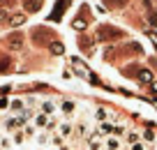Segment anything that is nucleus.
Masks as SVG:
<instances>
[{
	"label": "nucleus",
	"instance_id": "a878e982",
	"mask_svg": "<svg viewBox=\"0 0 157 150\" xmlns=\"http://www.w3.org/2000/svg\"><path fill=\"white\" fill-rule=\"evenodd\" d=\"M23 134H25V139H35V136H37V127H35V125H25Z\"/></svg>",
	"mask_w": 157,
	"mask_h": 150
},
{
	"label": "nucleus",
	"instance_id": "20e7f679",
	"mask_svg": "<svg viewBox=\"0 0 157 150\" xmlns=\"http://www.w3.org/2000/svg\"><path fill=\"white\" fill-rule=\"evenodd\" d=\"M69 5H72V0H58V2H56V10L51 12V16H49V21H60L63 19V12L67 10Z\"/></svg>",
	"mask_w": 157,
	"mask_h": 150
},
{
	"label": "nucleus",
	"instance_id": "7c9ffc66",
	"mask_svg": "<svg viewBox=\"0 0 157 150\" xmlns=\"http://www.w3.org/2000/svg\"><path fill=\"white\" fill-rule=\"evenodd\" d=\"M129 150H148V145L143 143V141H139V143H134V145H129Z\"/></svg>",
	"mask_w": 157,
	"mask_h": 150
},
{
	"label": "nucleus",
	"instance_id": "9d476101",
	"mask_svg": "<svg viewBox=\"0 0 157 150\" xmlns=\"http://www.w3.org/2000/svg\"><path fill=\"white\" fill-rule=\"evenodd\" d=\"M25 109H28V106H25V99H21V97H14V99L10 102V111L14 113V116H16V113H23Z\"/></svg>",
	"mask_w": 157,
	"mask_h": 150
},
{
	"label": "nucleus",
	"instance_id": "6ab92c4d",
	"mask_svg": "<svg viewBox=\"0 0 157 150\" xmlns=\"http://www.w3.org/2000/svg\"><path fill=\"white\" fill-rule=\"evenodd\" d=\"M35 141H37L39 145H49L51 143V134H49V132H39V134L35 136Z\"/></svg>",
	"mask_w": 157,
	"mask_h": 150
},
{
	"label": "nucleus",
	"instance_id": "bb28decb",
	"mask_svg": "<svg viewBox=\"0 0 157 150\" xmlns=\"http://www.w3.org/2000/svg\"><path fill=\"white\" fill-rule=\"evenodd\" d=\"M49 46H51V53H56V56H60V53L65 51V46H63L60 42H51Z\"/></svg>",
	"mask_w": 157,
	"mask_h": 150
},
{
	"label": "nucleus",
	"instance_id": "c9c22d12",
	"mask_svg": "<svg viewBox=\"0 0 157 150\" xmlns=\"http://www.w3.org/2000/svg\"><path fill=\"white\" fill-rule=\"evenodd\" d=\"M155 150H157V143H155Z\"/></svg>",
	"mask_w": 157,
	"mask_h": 150
},
{
	"label": "nucleus",
	"instance_id": "473e14b6",
	"mask_svg": "<svg viewBox=\"0 0 157 150\" xmlns=\"http://www.w3.org/2000/svg\"><path fill=\"white\" fill-rule=\"evenodd\" d=\"M5 19H7V12H5V10H0V23H2Z\"/></svg>",
	"mask_w": 157,
	"mask_h": 150
},
{
	"label": "nucleus",
	"instance_id": "6e6552de",
	"mask_svg": "<svg viewBox=\"0 0 157 150\" xmlns=\"http://www.w3.org/2000/svg\"><path fill=\"white\" fill-rule=\"evenodd\" d=\"M104 150H123V139L106 136V139H104Z\"/></svg>",
	"mask_w": 157,
	"mask_h": 150
},
{
	"label": "nucleus",
	"instance_id": "423d86ee",
	"mask_svg": "<svg viewBox=\"0 0 157 150\" xmlns=\"http://www.w3.org/2000/svg\"><path fill=\"white\" fill-rule=\"evenodd\" d=\"M39 111L46 113V116H56V111H58V104H56L53 99H42V102H39Z\"/></svg>",
	"mask_w": 157,
	"mask_h": 150
},
{
	"label": "nucleus",
	"instance_id": "39448f33",
	"mask_svg": "<svg viewBox=\"0 0 157 150\" xmlns=\"http://www.w3.org/2000/svg\"><path fill=\"white\" fill-rule=\"evenodd\" d=\"M86 141H88V143H86V150H104V139L95 134V129H93V134H90Z\"/></svg>",
	"mask_w": 157,
	"mask_h": 150
},
{
	"label": "nucleus",
	"instance_id": "393cba45",
	"mask_svg": "<svg viewBox=\"0 0 157 150\" xmlns=\"http://www.w3.org/2000/svg\"><path fill=\"white\" fill-rule=\"evenodd\" d=\"M7 46L19 48L21 46V35H12V37H7Z\"/></svg>",
	"mask_w": 157,
	"mask_h": 150
},
{
	"label": "nucleus",
	"instance_id": "0eeeda50",
	"mask_svg": "<svg viewBox=\"0 0 157 150\" xmlns=\"http://www.w3.org/2000/svg\"><path fill=\"white\" fill-rule=\"evenodd\" d=\"M56 132H58L63 139H69V136L74 134V125H72V120H63V122L58 125V129H56Z\"/></svg>",
	"mask_w": 157,
	"mask_h": 150
},
{
	"label": "nucleus",
	"instance_id": "e433bc0d",
	"mask_svg": "<svg viewBox=\"0 0 157 150\" xmlns=\"http://www.w3.org/2000/svg\"><path fill=\"white\" fill-rule=\"evenodd\" d=\"M12 150H16V148H12Z\"/></svg>",
	"mask_w": 157,
	"mask_h": 150
},
{
	"label": "nucleus",
	"instance_id": "c756f323",
	"mask_svg": "<svg viewBox=\"0 0 157 150\" xmlns=\"http://www.w3.org/2000/svg\"><path fill=\"white\" fill-rule=\"evenodd\" d=\"M72 25H74V30H83V28H86V21H83V19H76Z\"/></svg>",
	"mask_w": 157,
	"mask_h": 150
},
{
	"label": "nucleus",
	"instance_id": "a211bd4d",
	"mask_svg": "<svg viewBox=\"0 0 157 150\" xmlns=\"http://www.w3.org/2000/svg\"><path fill=\"white\" fill-rule=\"evenodd\" d=\"M74 134L76 136H86V139H88V125H86V122H78V125H74Z\"/></svg>",
	"mask_w": 157,
	"mask_h": 150
},
{
	"label": "nucleus",
	"instance_id": "7ed1b4c3",
	"mask_svg": "<svg viewBox=\"0 0 157 150\" xmlns=\"http://www.w3.org/2000/svg\"><path fill=\"white\" fill-rule=\"evenodd\" d=\"M33 39H35V44H51L53 35H51L46 28H35L33 30Z\"/></svg>",
	"mask_w": 157,
	"mask_h": 150
},
{
	"label": "nucleus",
	"instance_id": "b1692460",
	"mask_svg": "<svg viewBox=\"0 0 157 150\" xmlns=\"http://www.w3.org/2000/svg\"><path fill=\"white\" fill-rule=\"evenodd\" d=\"M104 5L118 10V7H125V5H127V0H104Z\"/></svg>",
	"mask_w": 157,
	"mask_h": 150
},
{
	"label": "nucleus",
	"instance_id": "c85d7f7f",
	"mask_svg": "<svg viewBox=\"0 0 157 150\" xmlns=\"http://www.w3.org/2000/svg\"><path fill=\"white\" fill-rule=\"evenodd\" d=\"M10 97H0V111H7V109H10Z\"/></svg>",
	"mask_w": 157,
	"mask_h": 150
},
{
	"label": "nucleus",
	"instance_id": "4468645a",
	"mask_svg": "<svg viewBox=\"0 0 157 150\" xmlns=\"http://www.w3.org/2000/svg\"><path fill=\"white\" fill-rule=\"evenodd\" d=\"M109 118H111V113H109L104 106H97V109H95V120H97V122H104V120H109Z\"/></svg>",
	"mask_w": 157,
	"mask_h": 150
},
{
	"label": "nucleus",
	"instance_id": "dca6fc26",
	"mask_svg": "<svg viewBox=\"0 0 157 150\" xmlns=\"http://www.w3.org/2000/svg\"><path fill=\"white\" fill-rule=\"evenodd\" d=\"M72 65H74V69H76V72L81 74V76H86V79L90 76V72L83 67V65H81V60H78V58H72Z\"/></svg>",
	"mask_w": 157,
	"mask_h": 150
},
{
	"label": "nucleus",
	"instance_id": "72a5a7b5",
	"mask_svg": "<svg viewBox=\"0 0 157 150\" xmlns=\"http://www.w3.org/2000/svg\"><path fill=\"white\" fill-rule=\"evenodd\" d=\"M150 37H152V42H155V46H157V33H150Z\"/></svg>",
	"mask_w": 157,
	"mask_h": 150
},
{
	"label": "nucleus",
	"instance_id": "f03ea898",
	"mask_svg": "<svg viewBox=\"0 0 157 150\" xmlns=\"http://www.w3.org/2000/svg\"><path fill=\"white\" fill-rule=\"evenodd\" d=\"M58 109H60V113H63L65 118H69V120H72L74 113H76V102H74V99H60Z\"/></svg>",
	"mask_w": 157,
	"mask_h": 150
},
{
	"label": "nucleus",
	"instance_id": "aec40b11",
	"mask_svg": "<svg viewBox=\"0 0 157 150\" xmlns=\"http://www.w3.org/2000/svg\"><path fill=\"white\" fill-rule=\"evenodd\" d=\"M12 148H14V141H12L10 134H5L0 139V150H12Z\"/></svg>",
	"mask_w": 157,
	"mask_h": 150
},
{
	"label": "nucleus",
	"instance_id": "ddd939ff",
	"mask_svg": "<svg viewBox=\"0 0 157 150\" xmlns=\"http://www.w3.org/2000/svg\"><path fill=\"white\" fill-rule=\"evenodd\" d=\"M141 141H143L146 145H148V143H157V134L150 129V127H148V129H143V132H141Z\"/></svg>",
	"mask_w": 157,
	"mask_h": 150
},
{
	"label": "nucleus",
	"instance_id": "412c9836",
	"mask_svg": "<svg viewBox=\"0 0 157 150\" xmlns=\"http://www.w3.org/2000/svg\"><path fill=\"white\" fill-rule=\"evenodd\" d=\"M139 81L141 83H152V74H150V69H139Z\"/></svg>",
	"mask_w": 157,
	"mask_h": 150
},
{
	"label": "nucleus",
	"instance_id": "f3484780",
	"mask_svg": "<svg viewBox=\"0 0 157 150\" xmlns=\"http://www.w3.org/2000/svg\"><path fill=\"white\" fill-rule=\"evenodd\" d=\"M125 141H127L129 145H134V143H139V141H141V132H127V134H125Z\"/></svg>",
	"mask_w": 157,
	"mask_h": 150
},
{
	"label": "nucleus",
	"instance_id": "4be33fe9",
	"mask_svg": "<svg viewBox=\"0 0 157 150\" xmlns=\"http://www.w3.org/2000/svg\"><path fill=\"white\" fill-rule=\"evenodd\" d=\"M12 141H14V145H23V143H25V134H23V129H16L14 134H12Z\"/></svg>",
	"mask_w": 157,
	"mask_h": 150
},
{
	"label": "nucleus",
	"instance_id": "5701e85b",
	"mask_svg": "<svg viewBox=\"0 0 157 150\" xmlns=\"http://www.w3.org/2000/svg\"><path fill=\"white\" fill-rule=\"evenodd\" d=\"M111 136L123 139V136H125V122H118V125H113V134H111Z\"/></svg>",
	"mask_w": 157,
	"mask_h": 150
},
{
	"label": "nucleus",
	"instance_id": "9b49d317",
	"mask_svg": "<svg viewBox=\"0 0 157 150\" xmlns=\"http://www.w3.org/2000/svg\"><path fill=\"white\" fill-rule=\"evenodd\" d=\"M49 118L51 116H46V113H35V118H33V125L37 127V129H46V125H49Z\"/></svg>",
	"mask_w": 157,
	"mask_h": 150
},
{
	"label": "nucleus",
	"instance_id": "f8f14e48",
	"mask_svg": "<svg viewBox=\"0 0 157 150\" xmlns=\"http://www.w3.org/2000/svg\"><path fill=\"white\" fill-rule=\"evenodd\" d=\"M65 141H67V139H63L58 132H53V134H51V143H49V148H58V150H60V148H65V145H67Z\"/></svg>",
	"mask_w": 157,
	"mask_h": 150
},
{
	"label": "nucleus",
	"instance_id": "f257e3e1",
	"mask_svg": "<svg viewBox=\"0 0 157 150\" xmlns=\"http://www.w3.org/2000/svg\"><path fill=\"white\" fill-rule=\"evenodd\" d=\"M123 35H125L123 30L113 28V25H102V28H99V33H97V37L102 39V42H113V39H120Z\"/></svg>",
	"mask_w": 157,
	"mask_h": 150
},
{
	"label": "nucleus",
	"instance_id": "f704fd0d",
	"mask_svg": "<svg viewBox=\"0 0 157 150\" xmlns=\"http://www.w3.org/2000/svg\"><path fill=\"white\" fill-rule=\"evenodd\" d=\"M152 90H155V92H157V81H152Z\"/></svg>",
	"mask_w": 157,
	"mask_h": 150
},
{
	"label": "nucleus",
	"instance_id": "cd10ccee",
	"mask_svg": "<svg viewBox=\"0 0 157 150\" xmlns=\"http://www.w3.org/2000/svg\"><path fill=\"white\" fill-rule=\"evenodd\" d=\"M23 21H25V16H23V14L10 16V23H12V25H21V23H23Z\"/></svg>",
	"mask_w": 157,
	"mask_h": 150
},
{
	"label": "nucleus",
	"instance_id": "2eb2a0df",
	"mask_svg": "<svg viewBox=\"0 0 157 150\" xmlns=\"http://www.w3.org/2000/svg\"><path fill=\"white\" fill-rule=\"evenodd\" d=\"M42 2H44V0H23V7L28 12H37L39 7H42Z\"/></svg>",
	"mask_w": 157,
	"mask_h": 150
},
{
	"label": "nucleus",
	"instance_id": "1a4fd4ad",
	"mask_svg": "<svg viewBox=\"0 0 157 150\" xmlns=\"http://www.w3.org/2000/svg\"><path fill=\"white\" fill-rule=\"evenodd\" d=\"M95 129L99 132V136H102V139H106V136H111V134H113V122H111V120L97 122V127H95Z\"/></svg>",
	"mask_w": 157,
	"mask_h": 150
},
{
	"label": "nucleus",
	"instance_id": "2f4dec72",
	"mask_svg": "<svg viewBox=\"0 0 157 150\" xmlns=\"http://www.w3.org/2000/svg\"><path fill=\"white\" fill-rule=\"evenodd\" d=\"M7 67H10V60H7V58H0V72H5Z\"/></svg>",
	"mask_w": 157,
	"mask_h": 150
}]
</instances>
